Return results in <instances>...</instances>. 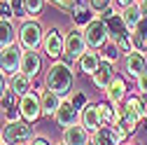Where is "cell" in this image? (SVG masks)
<instances>
[{"label": "cell", "instance_id": "cell-32", "mask_svg": "<svg viewBox=\"0 0 147 145\" xmlns=\"http://www.w3.org/2000/svg\"><path fill=\"white\" fill-rule=\"evenodd\" d=\"M12 12L16 19H26V9H24V0H12Z\"/></svg>", "mask_w": 147, "mask_h": 145}, {"label": "cell", "instance_id": "cell-17", "mask_svg": "<svg viewBox=\"0 0 147 145\" xmlns=\"http://www.w3.org/2000/svg\"><path fill=\"white\" fill-rule=\"evenodd\" d=\"M115 63H110V61H100V66H98V70L91 75V82H94V87L96 89H100V91H105L107 89V84L115 80Z\"/></svg>", "mask_w": 147, "mask_h": 145}, {"label": "cell", "instance_id": "cell-35", "mask_svg": "<svg viewBox=\"0 0 147 145\" xmlns=\"http://www.w3.org/2000/svg\"><path fill=\"white\" fill-rule=\"evenodd\" d=\"M47 3H51V5H56V7H61V9H70V7H72V3H75V0H47Z\"/></svg>", "mask_w": 147, "mask_h": 145}, {"label": "cell", "instance_id": "cell-42", "mask_svg": "<svg viewBox=\"0 0 147 145\" xmlns=\"http://www.w3.org/2000/svg\"><path fill=\"white\" fill-rule=\"evenodd\" d=\"M7 3H12V0H7Z\"/></svg>", "mask_w": 147, "mask_h": 145}, {"label": "cell", "instance_id": "cell-13", "mask_svg": "<svg viewBox=\"0 0 147 145\" xmlns=\"http://www.w3.org/2000/svg\"><path fill=\"white\" fill-rule=\"evenodd\" d=\"M126 98H128V84H126L124 77L115 75V80L110 82L107 89H105V101H110L112 105H121Z\"/></svg>", "mask_w": 147, "mask_h": 145}, {"label": "cell", "instance_id": "cell-43", "mask_svg": "<svg viewBox=\"0 0 147 145\" xmlns=\"http://www.w3.org/2000/svg\"><path fill=\"white\" fill-rule=\"evenodd\" d=\"M89 145H94V143H89Z\"/></svg>", "mask_w": 147, "mask_h": 145}, {"label": "cell", "instance_id": "cell-24", "mask_svg": "<svg viewBox=\"0 0 147 145\" xmlns=\"http://www.w3.org/2000/svg\"><path fill=\"white\" fill-rule=\"evenodd\" d=\"M96 108H98L100 124H103V126H105V124L112 126V124H115V119H117V105H112L110 101H98V103H96Z\"/></svg>", "mask_w": 147, "mask_h": 145}, {"label": "cell", "instance_id": "cell-38", "mask_svg": "<svg viewBox=\"0 0 147 145\" xmlns=\"http://www.w3.org/2000/svg\"><path fill=\"white\" fill-rule=\"evenodd\" d=\"M138 0H115V5L119 7V9H124V7H128V5H136Z\"/></svg>", "mask_w": 147, "mask_h": 145}, {"label": "cell", "instance_id": "cell-44", "mask_svg": "<svg viewBox=\"0 0 147 145\" xmlns=\"http://www.w3.org/2000/svg\"><path fill=\"white\" fill-rule=\"evenodd\" d=\"M145 145H147V140H145Z\"/></svg>", "mask_w": 147, "mask_h": 145}, {"label": "cell", "instance_id": "cell-33", "mask_svg": "<svg viewBox=\"0 0 147 145\" xmlns=\"http://www.w3.org/2000/svg\"><path fill=\"white\" fill-rule=\"evenodd\" d=\"M136 94H147V70L136 80Z\"/></svg>", "mask_w": 147, "mask_h": 145}, {"label": "cell", "instance_id": "cell-22", "mask_svg": "<svg viewBox=\"0 0 147 145\" xmlns=\"http://www.w3.org/2000/svg\"><path fill=\"white\" fill-rule=\"evenodd\" d=\"M91 143H94V145H121V140H119V136L115 131V126H110V124L100 126V129L91 136Z\"/></svg>", "mask_w": 147, "mask_h": 145}, {"label": "cell", "instance_id": "cell-3", "mask_svg": "<svg viewBox=\"0 0 147 145\" xmlns=\"http://www.w3.org/2000/svg\"><path fill=\"white\" fill-rule=\"evenodd\" d=\"M0 138L5 145H19V143H30L35 138V126L26 119L16 122H5V126L0 129Z\"/></svg>", "mask_w": 147, "mask_h": 145}, {"label": "cell", "instance_id": "cell-20", "mask_svg": "<svg viewBox=\"0 0 147 145\" xmlns=\"http://www.w3.org/2000/svg\"><path fill=\"white\" fill-rule=\"evenodd\" d=\"M61 96L59 94H54L49 91V89H42L40 91V105H42V117H54L59 110V105H61Z\"/></svg>", "mask_w": 147, "mask_h": 145}, {"label": "cell", "instance_id": "cell-9", "mask_svg": "<svg viewBox=\"0 0 147 145\" xmlns=\"http://www.w3.org/2000/svg\"><path fill=\"white\" fill-rule=\"evenodd\" d=\"M19 112H21V119L35 124L40 117H42V105H40V91H33L21 96L19 98Z\"/></svg>", "mask_w": 147, "mask_h": 145}, {"label": "cell", "instance_id": "cell-7", "mask_svg": "<svg viewBox=\"0 0 147 145\" xmlns=\"http://www.w3.org/2000/svg\"><path fill=\"white\" fill-rule=\"evenodd\" d=\"M100 19H103V21H105V26H107L110 42H117V40H121V38H124V35H128V33H131V30L126 28L124 19H121V9L110 7V9H105V12L100 14Z\"/></svg>", "mask_w": 147, "mask_h": 145}, {"label": "cell", "instance_id": "cell-23", "mask_svg": "<svg viewBox=\"0 0 147 145\" xmlns=\"http://www.w3.org/2000/svg\"><path fill=\"white\" fill-rule=\"evenodd\" d=\"M16 30L19 28H14L12 19H0V49L16 45Z\"/></svg>", "mask_w": 147, "mask_h": 145}, {"label": "cell", "instance_id": "cell-21", "mask_svg": "<svg viewBox=\"0 0 147 145\" xmlns=\"http://www.w3.org/2000/svg\"><path fill=\"white\" fill-rule=\"evenodd\" d=\"M128 38H131L133 51H142V54H147V19H142L131 33H128Z\"/></svg>", "mask_w": 147, "mask_h": 145}, {"label": "cell", "instance_id": "cell-18", "mask_svg": "<svg viewBox=\"0 0 147 145\" xmlns=\"http://www.w3.org/2000/svg\"><path fill=\"white\" fill-rule=\"evenodd\" d=\"M100 54L96 51V49H86L84 54H82V56L77 59V70L82 72V75H94V72L98 70V66H100Z\"/></svg>", "mask_w": 147, "mask_h": 145}, {"label": "cell", "instance_id": "cell-36", "mask_svg": "<svg viewBox=\"0 0 147 145\" xmlns=\"http://www.w3.org/2000/svg\"><path fill=\"white\" fill-rule=\"evenodd\" d=\"M30 145H54V143H51L47 136H35V138L30 140Z\"/></svg>", "mask_w": 147, "mask_h": 145}, {"label": "cell", "instance_id": "cell-16", "mask_svg": "<svg viewBox=\"0 0 147 145\" xmlns=\"http://www.w3.org/2000/svg\"><path fill=\"white\" fill-rule=\"evenodd\" d=\"M40 70H42V56H40V51L38 49L24 51V56H21V72L28 75L30 80H35V77L40 75Z\"/></svg>", "mask_w": 147, "mask_h": 145}, {"label": "cell", "instance_id": "cell-11", "mask_svg": "<svg viewBox=\"0 0 147 145\" xmlns=\"http://www.w3.org/2000/svg\"><path fill=\"white\" fill-rule=\"evenodd\" d=\"M54 122H56L61 129H65V126H72V124H80V110L75 105H72L70 98H63L56 115H54Z\"/></svg>", "mask_w": 147, "mask_h": 145}, {"label": "cell", "instance_id": "cell-5", "mask_svg": "<svg viewBox=\"0 0 147 145\" xmlns=\"http://www.w3.org/2000/svg\"><path fill=\"white\" fill-rule=\"evenodd\" d=\"M86 38H84V33L82 28H70L65 33V54H63V63L72 66V63H77V59L82 56V54L86 51Z\"/></svg>", "mask_w": 147, "mask_h": 145}, {"label": "cell", "instance_id": "cell-6", "mask_svg": "<svg viewBox=\"0 0 147 145\" xmlns=\"http://www.w3.org/2000/svg\"><path fill=\"white\" fill-rule=\"evenodd\" d=\"M82 33H84V38H86V47L89 49H103L110 42L107 26H105V21L100 19V16H94V19L82 28Z\"/></svg>", "mask_w": 147, "mask_h": 145}, {"label": "cell", "instance_id": "cell-41", "mask_svg": "<svg viewBox=\"0 0 147 145\" xmlns=\"http://www.w3.org/2000/svg\"><path fill=\"white\" fill-rule=\"evenodd\" d=\"M0 145H3V138H0Z\"/></svg>", "mask_w": 147, "mask_h": 145}, {"label": "cell", "instance_id": "cell-1", "mask_svg": "<svg viewBox=\"0 0 147 145\" xmlns=\"http://www.w3.org/2000/svg\"><path fill=\"white\" fill-rule=\"evenodd\" d=\"M45 89L59 94L61 98H70V94L75 91V70H72V66L63 61L49 63L45 72Z\"/></svg>", "mask_w": 147, "mask_h": 145}, {"label": "cell", "instance_id": "cell-37", "mask_svg": "<svg viewBox=\"0 0 147 145\" xmlns=\"http://www.w3.org/2000/svg\"><path fill=\"white\" fill-rule=\"evenodd\" d=\"M138 9H140V14H142V19H147V0H138Z\"/></svg>", "mask_w": 147, "mask_h": 145}, {"label": "cell", "instance_id": "cell-14", "mask_svg": "<svg viewBox=\"0 0 147 145\" xmlns=\"http://www.w3.org/2000/svg\"><path fill=\"white\" fill-rule=\"evenodd\" d=\"M61 140L65 145H89L91 143V133L84 129L82 124H72L61 129Z\"/></svg>", "mask_w": 147, "mask_h": 145}, {"label": "cell", "instance_id": "cell-10", "mask_svg": "<svg viewBox=\"0 0 147 145\" xmlns=\"http://www.w3.org/2000/svg\"><path fill=\"white\" fill-rule=\"evenodd\" d=\"M121 68H124V75L131 77V80H138L142 72L147 70V54L142 51H131L121 56Z\"/></svg>", "mask_w": 147, "mask_h": 145}, {"label": "cell", "instance_id": "cell-2", "mask_svg": "<svg viewBox=\"0 0 147 145\" xmlns=\"http://www.w3.org/2000/svg\"><path fill=\"white\" fill-rule=\"evenodd\" d=\"M42 40H45V28L38 19H26L19 30H16V42L24 51H30V49H40L42 47Z\"/></svg>", "mask_w": 147, "mask_h": 145}, {"label": "cell", "instance_id": "cell-25", "mask_svg": "<svg viewBox=\"0 0 147 145\" xmlns=\"http://www.w3.org/2000/svg\"><path fill=\"white\" fill-rule=\"evenodd\" d=\"M121 19H124V24H126L128 30H133V28L142 21V14H140L138 5H128V7H124V9H121Z\"/></svg>", "mask_w": 147, "mask_h": 145}, {"label": "cell", "instance_id": "cell-29", "mask_svg": "<svg viewBox=\"0 0 147 145\" xmlns=\"http://www.w3.org/2000/svg\"><path fill=\"white\" fill-rule=\"evenodd\" d=\"M70 101H72V105H75L77 110H82L86 103H91L89 96H86V91H72V94H70Z\"/></svg>", "mask_w": 147, "mask_h": 145}, {"label": "cell", "instance_id": "cell-4", "mask_svg": "<svg viewBox=\"0 0 147 145\" xmlns=\"http://www.w3.org/2000/svg\"><path fill=\"white\" fill-rule=\"evenodd\" d=\"M42 54L51 61H61L65 54V33H61V28L51 26L45 30V40H42Z\"/></svg>", "mask_w": 147, "mask_h": 145}, {"label": "cell", "instance_id": "cell-28", "mask_svg": "<svg viewBox=\"0 0 147 145\" xmlns=\"http://www.w3.org/2000/svg\"><path fill=\"white\" fill-rule=\"evenodd\" d=\"M112 3H115V0H89V7H91V9H94V12L100 16L105 9H110V7H112Z\"/></svg>", "mask_w": 147, "mask_h": 145}, {"label": "cell", "instance_id": "cell-30", "mask_svg": "<svg viewBox=\"0 0 147 145\" xmlns=\"http://www.w3.org/2000/svg\"><path fill=\"white\" fill-rule=\"evenodd\" d=\"M115 45H117V49L121 51V56H126V54H131V51H133V45H131V38H128V35H124V38L117 40Z\"/></svg>", "mask_w": 147, "mask_h": 145}, {"label": "cell", "instance_id": "cell-40", "mask_svg": "<svg viewBox=\"0 0 147 145\" xmlns=\"http://www.w3.org/2000/svg\"><path fill=\"white\" fill-rule=\"evenodd\" d=\"M54 145H65V143H63V140H59V143H54Z\"/></svg>", "mask_w": 147, "mask_h": 145}, {"label": "cell", "instance_id": "cell-39", "mask_svg": "<svg viewBox=\"0 0 147 145\" xmlns=\"http://www.w3.org/2000/svg\"><path fill=\"white\" fill-rule=\"evenodd\" d=\"M124 145H142V143H124Z\"/></svg>", "mask_w": 147, "mask_h": 145}, {"label": "cell", "instance_id": "cell-19", "mask_svg": "<svg viewBox=\"0 0 147 145\" xmlns=\"http://www.w3.org/2000/svg\"><path fill=\"white\" fill-rule=\"evenodd\" d=\"M9 91L14 94V96H26V94H30L33 91V80L28 77V75H24V72L19 70V72H14V75L9 77Z\"/></svg>", "mask_w": 147, "mask_h": 145}, {"label": "cell", "instance_id": "cell-31", "mask_svg": "<svg viewBox=\"0 0 147 145\" xmlns=\"http://www.w3.org/2000/svg\"><path fill=\"white\" fill-rule=\"evenodd\" d=\"M0 19H14L12 3H7V0H0Z\"/></svg>", "mask_w": 147, "mask_h": 145}, {"label": "cell", "instance_id": "cell-15", "mask_svg": "<svg viewBox=\"0 0 147 145\" xmlns=\"http://www.w3.org/2000/svg\"><path fill=\"white\" fill-rule=\"evenodd\" d=\"M80 124L84 126V129L94 136L98 129H100V117H98V108H96V103H86L82 110H80Z\"/></svg>", "mask_w": 147, "mask_h": 145}, {"label": "cell", "instance_id": "cell-34", "mask_svg": "<svg viewBox=\"0 0 147 145\" xmlns=\"http://www.w3.org/2000/svg\"><path fill=\"white\" fill-rule=\"evenodd\" d=\"M7 91H9V77L5 75L3 70H0V98H3Z\"/></svg>", "mask_w": 147, "mask_h": 145}, {"label": "cell", "instance_id": "cell-12", "mask_svg": "<svg viewBox=\"0 0 147 145\" xmlns=\"http://www.w3.org/2000/svg\"><path fill=\"white\" fill-rule=\"evenodd\" d=\"M68 12H70V19H72V24H75V28H84L94 16H98L94 9L89 7V0H75Z\"/></svg>", "mask_w": 147, "mask_h": 145}, {"label": "cell", "instance_id": "cell-26", "mask_svg": "<svg viewBox=\"0 0 147 145\" xmlns=\"http://www.w3.org/2000/svg\"><path fill=\"white\" fill-rule=\"evenodd\" d=\"M45 5H47V0H24L26 16H30V19H38V16L45 12Z\"/></svg>", "mask_w": 147, "mask_h": 145}, {"label": "cell", "instance_id": "cell-8", "mask_svg": "<svg viewBox=\"0 0 147 145\" xmlns=\"http://www.w3.org/2000/svg\"><path fill=\"white\" fill-rule=\"evenodd\" d=\"M21 56H24V49L19 45L3 47L0 49V70H3L7 77H12L14 72L21 70Z\"/></svg>", "mask_w": 147, "mask_h": 145}, {"label": "cell", "instance_id": "cell-45", "mask_svg": "<svg viewBox=\"0 0 147 145\" xmlns=\"http://www.w3.org/2000/svg\"><path fill=\"white\" fill-rule=\"evenodd\" d=\"M3 145H5V143H3Z\"/></svg>", "mask_w": 147, "mask_h": 145}, {"label": "cell", "instance_id": "cell-27", "mask_svg": "<svg viewBox=\"0 0 147 145\" xmlns=\"http://www.w3.org/2000/svg\"><path fill=\"white\" fill-rule=\"evenodd\" d=\"M100 59H103V61H110V63H115V61L121 59V51L117 49L115 42H107V45L103 47V51H100Z\"/></svg>", "mask_w": 147, "mask_h": 145}]
</instances>
